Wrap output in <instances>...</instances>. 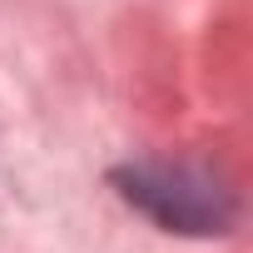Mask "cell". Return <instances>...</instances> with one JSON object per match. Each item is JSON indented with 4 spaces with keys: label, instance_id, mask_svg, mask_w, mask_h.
Returning <instances> with one entry per match:
<instances>
[{
    "label": "cell",
    "instance_id": "cell-1",
    "mask_svg": "<svg viewBox=\"0 0 253 253\" xmlns=\"http://www.w3.org/2000/svg\"><path fill=\"white\" fill-rule=\"evenodd\" d=\"M109 184L159 233L223 238L233 228V218H238L233 189L209 164H189V159H124V164L109 169Z\"/></svg>",
    "mask_w": 253,
    "mask_h": 253
}]
</instances>
